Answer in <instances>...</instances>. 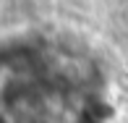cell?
<instances>
[{
    "mask_svg": "<svg viewBox=\"0 0 128 123\" xmlns=\"http://www.w3.org/2000/svg\"><path fill=\"white\" fill-rule=\"evenodd\" d=\"M126 89H128V79H126Z\"/></svg>",
    "mask_w": 128,
    "mask_h": 123,
    "instance_id": "6da1fadb",
    "label": "cell"
}]
</instances>
